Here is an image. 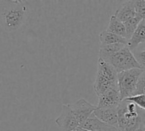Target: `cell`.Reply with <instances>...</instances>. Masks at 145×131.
Wrapping results in <instances>:
<instances>
[{
    "instance_id": "obj_7",
    "label": "cell",
    "mask_w": 145,
    "mask_h": 131,
    "mask_svg": "<svg viewBox=\"0 0 145 131\" xmlns=\"http://www.w3.org/2000/svg\"><path fill=\"white\" fill-rule=\"evenodd\" d=\"M69 106L80 126L83 124L97 109V106L91 104L84 99H80L74 103L69 104Z\"/></svg>"
},
{
    "instance_id": "obj_18",
    "label": "cell",
    "mask_w": 145,
    "mask_h": 131,
    "mask_svg": "<svg viewBox=\"0 0 145 131\" xmlns=\"http://www.w3.org/2000/svg\"><path fill=\"white\" fill-rule=\"evenodd\" d=\"M125 100L129 101V102H132L133 103H135L139 108H140L142 110L145 111V95H136V96H133V97L128 98Z\"/></svg>"
},
{
    "instance_id": "obj_12",
    "label": "cell",
    "mask_w": 145,
    "mask_h": 131,
    "mask_svg": "<svg viewBox=\"0 0 145 131\" xmlns=\"http://www.w3.org/2000/svg\"><path fill=\"white\" fill-rule=\"evenodd\" d=\"M145 43V20H142L133 35L128 41L127 46L131 51L134 50L139 45Z\"/></svg>"
},
{
    "instance_id": "obj_21",
    "label": "cell",
    "mask_w": 145,
    "mask_h": 131,
    "mask_svg": "<svg viewBox=\"0 0 145 131\" xmlns=\"http://www.w3.org/2000/svg\"><path fill=\"white\" fill-rule=\"evenodd\" d=\"M137 131H145V127L142 128H140V130H138Z\"/></svg>"
},
{
    "instance_id": "obj_14",
    "label": "cell",
    "mask_w": 145,
    "mask_h": 131,
    "mask_svg": "<svg viewBox=\"0 0 145 131\" xmlns=\"http://www.w3.org/2000/svg\"><path fill=\"white\" fill-rule=\"evenodd\" d=\"M125 46L126 45L120 43L101 45L99 50V58H101L104 61H107L110 57L118 52Z\"/></svg>"
},
{
    "instance_id": "obj_8",
    "label": "cell",
    "mask_w": 145,
    "mask_h": 131,
    "mask_svg": "<svg viewBox=\"0 0 145 131\" xmlns=\"http://www.w3.org/2000/svg\"><path fill=\"white\" fill-rule=\"evenodd\" d=\"M94 114L103 123L118 128V108L96 109Z\"/></svg>"
},
{
    "instance_id": "obj_20",
    "label": "cell",
    "mask_w": 145,
    "mask_h": 131,
    "mask_svg": "<svg viewBox=\"0 0 145 131\" xmlns=\"http://www.w3.org/2000/svg\"><path fill=\"white\" fill-rule=\"evenodd\" d=\"M135 56L137 60L138 61L142 69L145 72V49L135 52Z\"/></svg>"
},
{
    "instance_id": "obj_15",
    "label": "cell",
    "mask_w": 145,
    "mask_h": 131,
    "mask_svg": "<svg viewBox=\"0 0 145 131\" xmlns=\"http://www.w3.org/2000/svg\"><path fill=\"white\" fill-rule=\"evenodd\" d=\"M106 31L116 34V35H120L122 37H124L127 39V33H126L124 23L120 21L115 15L110 16L108 26Z\"/></svg>"
},
{
    "instance_id": "obj_13",
    "label": "cell",
    "mask_w": 145,
    "mask_h": 131,
    "mask_svg": "<svg viewBox=\"0 0 145 131\" xmlns=\"http://www.w3.org/2000/svg\"><path fill=\"white\" fill-rule=\"evenodd\" d=\"M99 41L101 45H110V44L120 43L127 45L128 41L124 37L110 33L108 31H102L99 34Z\"/></svg>"
},
{
    "instance_id": "obj_22",
    "label": "cell",
    "mask_w": 145,
    "mask_h": 131,
    "mask_svg": "<svg viewBox=\"0 0 145 131\" xmlns=\"http://www.w3.org/2000/svg\"><path fill=\"white\" fill-rule=\"evenodd\" d=\"M144 77H145V72L144 71Z\"/></svg>"
},
{
    "instance_id": "obj_1",
    "label": "cell",
    "mask_w": 145,
    "mask_h": 131,
    "mask_svg": "<svg viewBox=\"0 0 145 131\" xmlns=\"http://www.w3.org/2000/svg\"><path fill=\"white\" fill-rule=\"evenodd\" d=\"M1 27L6 32H14L19 29L25 21L28 8L25 2L20 0L1 1Z\"/></svg>"
},
{
    "instance_id": "obj_16",
    "label": "cell",
    "mask_w": 145,
    "mask_h": 131,
    "mask_svg": "<svg viewBox=\"0 0 145 131\" xmlns=\"http://www.w3.org/2000/svg\"><path fill=\"white\" fill-rule=\"evenodd\" d=\"M142 21V19L140 17H139L138 16H136L134 18H131V19L128 20V21L124 23V25L126 30V33H127V41H129L130 39V38L133 35V33L136 31V29L138 27L139 24H140V22Z\"/></svg>"
},
{
    "instance_id": "obj_4",
    "label": "cell",
    "mask_w": 145,
    "mask_h": 131,
    "mask_svg": "<svg viewBox=\"0 0 145 131\" xmlns=\"http://www.w3.org/2000/svg\"><path fill=\"white\" fill-rule=\"evenodd\" d=\"M143 72V69L136 68L118 73V87L122 101L135 96L137 83Z\"/></svg>"
},
{
    "instance_id": "obj_10",
    "label": "cell",
    "mask_w": 145,
    "mask_h": 131,
    "mask_svg": "<svg viewBox=\"0 0 145 131\" xmlns=\"http://www.w3.org/2000/svg\"><path fill=\"white\" fill-rule=\"evenodd\" d=\"M80 126L89 131H120L118 128L106 124L99 120L95 116L94 113H92L90 117Z\"/></svg>"
},
{
    "instance_id": "obj_2",
    "label": "cell",
    "mask_w": 145,
    "mask_h": 131,
    "mask_svg": "<svg viewBox=\"0 0 145 131\" xmlns=\"http://www.w3.org/2000/svg\"><path fill=\"white\" fill-rule=\"evenodd\" d=\"M120 131H137L144 127L145 111L132 102L123 100L118 107Z\"/></svg>"
},
{
    "instance_id": "obj_23",
    "label": "cell",
    "mask_w": 145,
    "mask_h": 131,
    "mask_svg": "<svg viewBox=\"0 0 145 131\" xmlns=\"http://www.w3.org/2000/svg\"><path fill=\"white\" fill-rule=\"evenodd\" d=\"M144 127H145V122H144Z\"/></svg>"
},
{
    "instance_id": "obj_9",
    "label": "cell",
    "mask_w": 145,
    "mask_h": 131,
    "mask_svg": "<svg viewBox=\"0 0 145 131\" xmlns=\"http://www.w3.org/2000/svg\"><path fill=\"white\" fill-rule=\"evenodd\" d=\"M122 102L119 90H112L99 96L98 109L118 108Z\"/></svg>"
},
{
    "instance_id": "obj_3",
    "label": "cell",
    "mask_w": 145,
    "mask_h": 131,
    "mask_svg": "<svg viewBox=\"0 0 145 131\" xmlns=\"http://www.w3.org/2000/svg\"><path fill=\"white\" fill-rule=\"evenodd\" d=\"M118 72L110 64L99 58L93 89L98 97L112 90H119Z\"/></svg>"
},
{
    "instance_id": "obj_17",
    "label": "cell",
    "mask_w": 145,
    "mask_h": 131,
    "mask_svg": "<svg viewBox=\"0 0 145 131\" xmlns=\"http://www.w3.org/2000/svg\"><path fill=\"white\" fill-rule=\"evenodd\" d=\"M135 7L137 15L142 20H145V0L135 1Z\"/></svg>"
},
{
    "instance_id": "obj_11",
    "label": "cell",
    "mask_w": 145,
    "mask_h": 131,
    "mask_svg": "<svg viewBox=\"0 0 145 131\" xmlns=\"http://www.w3.org/2000/svg\"><path fill=\"white\" fill-rule=\"evenodd\" d=\"M114 15L123 23L135 17L137 15L135 7V1H126L120 8L118 9Z\"/></svg>"
},
{
    "instance_id": "obj_19",
    "label": "cell",
    "mask_w": 145,
    "mask_h": 131,
    "mask_svg": "<svg viewBox=\"0 0 145 131\" xmlns=\"http://www.w3.org/2000/svg\"><path fill=\"white\" fill-rule=\"evenodd\" d=\"M142 94L145 95V77L144 75V72H143L142 75H141V77H140V79H139L138 81L135 96Z\"/></svg>"
},
{
    "instance_id": "obj_5",
    "label": "cell",
    "mask_w": 145,
    "mask_h": 131,
    "mask_svg": "<svg viewBox=\"0 0 145 131\" xmlns=\"http://www.w3.org/2000/svg\"><path fill=\"white\" fill-rule=\"evenodd\" d=\"M106 62L114 67L118 73L136 68L142 69L135 55L127 45Z\"/></svg>"
},
{
    "instance_id": "obj_6",
    "label": "cell",
    "mask_w": 145,
    "mask_h": 131,
    "mask_svg": "<svg viewBox=\"0 0 145 131\" xmlns=\"http://www.w3.org/2000/svg\"><path fill=\"white\" fill-rule=\"evenodd\" d=\"M59 131H74L80 126L69 104L62 106V113L55 119Z\"/></svg>"
}]
</instances>
